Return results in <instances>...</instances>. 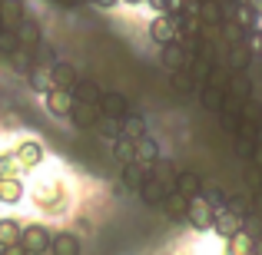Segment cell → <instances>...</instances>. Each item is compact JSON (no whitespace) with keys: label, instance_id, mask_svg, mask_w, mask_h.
Instances as JSON below:
<instances>
[{"label":"cell","instance_id":"obj_1","mask_svg":"<svg viewBox=\"0 0 262 255\" xmlns=\"http://www.w3.org/2000/svg\"><path fill=\"white\" fill-rule=\"evenodd\" d=\"M239 229H246V212H239L236 205H226V209L216 212V222H212V232L223 239H232Z\"/></svg>","mask_w":262,"mask_h":255},{"label":"cell","instance_id":"obj_2","mask_svg":"<svg viewBox=\"0 0 262 255\" xmlns=\"http://www.w3.org/2000/svg\"><path fill=\"white\" fill-rule=\"evenodd\" d=\"M186 222H189L196 232H206V229H212V222H216V209H212V205L206 202L203 196H196V199H189V212H186Z\"/></svg>","mask_w":262,"mask_h":255},{"label":"cell","instance_id":"obj_3","mask_svg":"<svg viewBox=\"0 0 262 255\" xmlns=\"http://www.w3.org/2000/svg\"><path fill=\"white\" fill-rule=\"evenodd\" d=\"M50 242H53V236L43 229V225H27L24 236H20V245H24L30 255H47L50 252Z\"/></svg>","mask_w":262,"mask_h":255},{"label":"cell","instance_id":"obj_4","mask_svg":"<svg viewBox=\"0 0 262 255\" xmlns=\"http://www.w3.org/2000/svg\"><path fill=\"white\" fill-rule=\"evenodd\" d=\"M149 37H153L156 47L176 43V17H173V13H160V17L149 24Z\"/></svg>","mask_w":262,"mask_h":255},{"label":"cell","instance_id":"obj_5","mask_svg":"<svg viewBox=\"0 0 262 255\" xmlns=\"http://www.w3.org/2000/svg\"><path fill=\"white\" fill-rule=\"evenodd\" d=\"M100 106L96 103H80V100H73V109H70V120H73V126L77 129H93L96 123H100Z\"/></svg>","mask_w":262,"mask_h":255},{"label":"cell","instance_id":"obj_6","mask_svg":"<svg viewBox=\"0 0 262 255\" xmlns=\"http://www.w3.org/2000/svg\"><path fill=\"white\" fill-rule=\"evenodd\" d=\"M96 106H100L103 116H113V120H126L129 116V100L123 93H103Z\"/></svg>","mask_w":262,"mask_h":255},{"label":"cell","instance_id":"obj_7","mask_svg":"<svg viewBox=\"0 0 262 255\" xmlns=\"http://www.w3.org/2000/svg\"><path fill=\"white\" fill-rule=\"evenodd\" d=\"M43 96H47V109H50L53 116H70V109H73V93L70 89L50 86Z\"/></svg>","mask_w":262,"mask_h":255},{"label":"cell","instance_id":"obj_8","mask_svg":"<svg viewBox=\"0 0 262 255\" xmlns=\"http://www.w3.org/2000/svg\"><path fill=\"white\" fill-rule=\"evenodd\" d=\"M13 33H17L20 47H27V50H33V47L43 43V30H40V24H37L33 17H24V20H20V27H17Z\"/></svg>","mask_w":262,"mask_h":255},{"label":"cell","instance_id":"obj_9","mask_svg":"<svg viewBox=\"0 0 262 255\" xmlns=\"http://www.w3.org/2000/svg\"><path fill=\"white\" fill-rule=\"evenodd\" d=\"M136 192H140V199L146 205H156V209H163V202H166V196H169V189L160 182V179H153V176H146V182H143Z\"/></svg>","mask_w":262,"mask_h":255},{"label":"cell","instance_id":"obj_10","mask_svg":"<svg viewBox=\"0 0 262 255\" xmlns=\"http://www.w3.org/2000/svg\"><path fill=\"white\" fill-rule=\"evenodd\" d=\"M203 179H199V172H192V169H179V176H176V192L179 196H186V199H196V196H203Z\"/></svg>","mask_w":262,"mask_h":255},{"label":"cell","instance_id":"obj_11","mask_svg":"<svg viewBox=\"0 0 262 255\" xmlns=\"http://www.w3.org/2000/svg\"><path fill=\"white\" fill-rule=\"evenodd\" d=\"M226 17H229V10H226L219 0H199V20H203L206 27H223Z\"/></svg>","mask_w":262,"mask_h":255},{"label":"cell","instance_id":"obj_12","mask_svg":"<svg viewBox=\"0 0 262 255\" xmlns=\"http://www.w3.org/2000/svg\"><path fill=\"white\" fill-rule=\"evenodd\" d=\"M196 77H192L189 66H183V70H169V89H173L176 96H189L192 89H196Z\"/></svg>","mask_w":262,"mask_h":255},{"label":"cell","instance_id":"obj_13","mask_svg":"<svg viewBox=\"0 0 262 255\" xmlns=\"http://www.w3.org/2000/svg\"><path fill=\"white\" fill-rule=\"evenodd\" d=\"M149 176H153V179H160V182L166 186L169 192H173V189H176V176H179V169H176L169 159H163V156H160L156 163H149Z\"/></svg>","mask_w":262,"mask_h":255},{"label":"cell","instance_id":"obj_14","mask_svg":"<svg viewBox=\"0 0 262 255\" xmlns=\"http://www.w3.org/2000/svg\"><path fill=\"white\" fill-rule=\"evenodd\" d=\"M70 93H73V100H80V103H100V96H103V89L96 80H86V77H80L77 83L70 86Z\"/></svg>","mask_w":262,"mask_h":255},{"label":"cell","instance_id":"obj_15","mask_svg":"<svg viewBox=\"0 0 262 255\" xmlns=\"http://www.w3.org/2000/svg\"><path fill=\"white\" fill-rule=\"evenodd\" d=\"M80 239L73 236V232H57L50 242V255H80Z\"/></svg>","mask_w":262,"mask_h":255},{"label":"cell","instance_id":"obj_16","mask_svg":"<svg viewBox=\"0 0 262 255\" xmlns=\"http://www.w3.org/2000/svg\"><path fill=\"white\" fill-rule=\"evenodd\" d=\"M163 212H166L169 222H179V219H186V212H189V199L179 196V192L173 189V192L166 196V202H163Z\"/></svg>","mask_w":262,"mask_h":255},{"label":"cell","instance_id":"obj_17","mask_svg":"<svg viewBox=\"0 0 262 255\" xmlns=\"http://www.w3.org/2000/svg\"><path fill=\"white\" fill-rule=\"evenodd\" d=\"M163 63H166L169 70H183V66L192 63V53H186L179 43H166L163 47Z\"/></svg>","mask_w":262,"mask_h":255},{"label":"cell","instance_id":"obj_18","mask_svg":"<svg viewBox=\"0 0 262 255\" xmlns=\"http://www.w3.org/2000/svg\"><path fill=\"white\" fill-rule=\"evenodd\" d=\"M0 17H4V27H7V30H17L20 20L27 17V13H24V4H20V0H0Z\"/></svg>","mask_w":262,"mask_h":255},{"label":"cell","instance_id":"obj_19","mask_svg":"<svg viewBox=\"0 0 262 255\" xmlns=\"http://www.w3.org/2000/svg\"><path fill=\"white\" fill-rule=\"evenodd\" d=\"M249 63H252V53H249V47L246 43H232L229 47V73H243V70H249Z\"/></svg>","mask_w":262,"mask_h":255},{"label":"cell","instance_id":"obj_20","mask_svg":"<svg viewBox=\"0 0 262 255\" xmlns=\"http://www.w3.org/2000/svg\"><path fill=\"white\" fill-rule=\"evenodd\" d=\"M146 176H149V166H143V163H126L123 172H120L123 186H129V189H140V186L146 182Z\"/></svg>","mask_w":262,"mask_h":255},{"label":"cell","instance_id":"obj_21","mask_svg":"<svg viewBox=\"0 0 262 255\" xmlns=\"http://www.w3.org/2000/svg\"><path fill=\"white\" fill-rule=\"evenodd\" d=\"M77 80H80V73L73 70L70 63H60V60H57V66L50 70V83H53V86H60V89H70L73 83H77Z\"/></svg>","mask_w":262,"mask_h":255},{"label":"cell","instance_id":"obj_22","mask_svg":"<svg viewBox=\"0 0 262 255\" xmlns=\"http://www.w3.org/2000/svg\"><path fill=\"white\" fill-rule=\"evenodd\" d=\"M156 159H160V143L146 133L143 140H136V163L149 166V163H156Z\"/></svg>","mask_w":262,"mask_h":255},{"label":"cell","instance_id":"obj_23","mask_svg":"<svg viewBox=\"0 0 262 255\" xmlns=\"http://www.w3.org/2000/svg\"><path fill=\"white\" fill-rule=\"evenodd\" d=\"M226 242H229V252H226V255H252V252H256V239H252L246 229H239L236 236L226 239Z\"/></svg>","mask_w":262,"mask_h":255},{"label":"cell","instance_id":"obj_24","mask_svg":"<svg viewBox=\"0 0 262 255\" xmlns=\"http://www.w3.org/2000/svg\"><path fill=\"white\" fill-rule=\"evenodd\" d=\"M17 159H20V166L24 169H33L40 159H43V146L40 143H20V149H17Z\"/></svg>","mask_w":262,"mask_h":255},{"label":"cell","instance_id":"obj_25","mask_svg":"<svg viewBox=\"0 0 262 255\" xmlns=\"http://www.w3.org/2000/svg\"><path fill=\"white\" fill-rule=\"evenodd\" d=\"M93 129H96V133H100L103 140L110 143V146H113V143L123 136V120H113V116H100V123H96Z\"/></svg>","mask_w":262,"mask_h":255},{"label":"cell","instance_id":"obj_26","mask_svg":"<svg viewBox=\"0 0 262 255\" xmlns=\"http://www.w3.org/2000/svg\"><path fill=\"white\" fill-rule=\"evenodd\" d=\"M229 17L236 20V24L243 27L246 33H249V30H256V10H252V7L246 4V0H239V4L232 7V10H229Z\"/></svg>","mask_w":262,"mask_h":255},{"label":"cell","instance_id":"obj_27","mask_svg":"<svg viewBox=\"0 0 262 255\" xmlns=\"http://www.w3.org/2000/svg\"><path fill=\"white\" fill-rule=\"evenodd\" d=\"M113 159L120 163V166H126V163H136V140H126V136H120V140L113 143Z\"/></svg>","mask_w":262,"mask_h":255},{"label":"cell","instance_id":"obj_28","mask_svg":"<svg viewBox=\"0 0 262 255\" xmlns=\"http://www.w3.org/2000/svg\"><path fill=\"white\" fill-rule=\"evenodd\" d=\"M226 93H232L236 100H249L252 96V80H249V73H232V80H229V89Z\"/></svg>","mask_w":262,"mask_h":255},{"label":"cell","instance_id":"obj_29","mask_svg":"<svg viewBox=\"0 0 262 255\" xmlns=\"http://www.w3.org/2000/svg\"><path fill=\"white\" fill-rule=\"evenodd\" d=\"M196 89H199V103H203L206 109H219V106H223V100H226L223 89H216L212 83H199Z\"/></svg>","mask_w":262,"mask_h":255},{"label":"cell","instance_id":"obj_30","mask_svg":"<svg viewBox=\"0 0 262 255\" xmlns=\"http://www.w3.org/2000/svg\"><path fill=\"white\" fill-rule=\"evenodd\" d=\"M20 236H24V229H20L17 219H0V249L4 245H17Z\"/></svg>","mask_w":262,"mask_h":255},{"label":"cell","instance_id":"obj_31","mask_svg":"<svg viewBox=\"0 0 262 255\" xmlns=\"http://www.w3.org/2000/svg\"><path fill=\"white\" fill-rule=\"evenodd\" d=\"M24 199V186H20V179H0V202H20Z\"/></svg>","mask_w":262,"mask_h":255},{"label":"cell","instance_id":"obj_32","mask_svg":"<svg viewBox=\"0 0 262 255\" xmlns=\"http://www.w3.org/2000/svg\"><path fill=\"white\" fill-rule=\"evenodd\" d=\"M123 136H126V140H143V136H146V120L129 113L126 120H123Z\"/></svg>","mask_w":262,"mask_h":255},{"label":"cell","instance_id":"obj_33","mask_svg":"<svg viewBox=\"0 0 262 255\" xmlns=\"http://www.w3.org/2000/svg\"><path fill=\"white\" fill-rule=\"evenodd\" d=\"M239 113H243L246 123H259L262 126V103L256 96H249V100H243V106H239Z\"/></svg>","mask_w":262,"mask_h":255},{"label":"cell","instance_id":"obj_34","mask_svg":"<svg viewBox=\"0 0 262 255\" xmlns=\"http://www.w3.org/2000/svg\"><path fill=\"white\" fill-rule=\"evenodd\" d=\"M33 63L43 66V70H53V66H57V53L47 43H40V47H33Z\"/></svg>","mask_w":262,"mask_h":255},{"label":"cell","instance_id":"obj_35","mask_svg":"<svg viewBox=\"0 0 262 255\" xmlns=\"http://www.w3.org/2000/svg\"><path fill=\"white\" fill-rule=\"evenodd\" d=\"M20 169H24V166H20L17 153H4V156H0V179H13Z\"/></svg>","mask_w":262,"mask_h":255},{"label":"cell","instance_id":"obj_36","mask_svg":"<svg viewBox=\"0 0 262 255\" xmlns=\"http://www.w3.org/2000/svg\"><path fill=\"white\" fill-rule=\"evenodd\" d=\"M203 199H206V202H209L216 212L229 205V202H226V192H223V189H216V186H212V189H203Z\"/></svg>","mask_w":262,"mask_h":255},{"label":"cell","instance_id":"obj_37","mask_svg":"<svg viewBox=\"0 0 262 255\" xmlns=\"http://www.w3.org/2000/svg\"><path fill=\"white\" fill-rule=\"evenodd\" d=\"M243 43L249 47V53H252V57H262V30H249Z\"/></svg>","mask_w":262,"mask_h":255},{"label":"cell","instance_id":"obj_38","mask_svg":"<svg viewBox=\"0 0 262 255\" xmlns=\"http://www.w3.org/2000/svg\"><path fill=\"white\" fill-rule=\"evenodd\" d=\"M0 255H30V252H27L24 245L17 242V245H4V249H0Z\"/></svg>","mask_w":262,"mask_h":255},{"label":"cell","instance_id":"obj_39","mask_svg":"<svg viewBox=\"0 0 262 255\" xmlns=\"http://www.w3.org/2000/svg\"><path fill=\"white\" fill-rule=\"evenodd\" d=\"M256 166H262V143H256V149H252V156H249Z\"/></svg>","mask_w":262,"mask_h":255},{"label":"cell","instance_id":"obj_40","mask_svg":"<svg viewBox=\"0 0 262 255\" xmlns=\"http://www.w3.org/2000/svg\"><path fill=\"white\" fill-rule=\"evenodd\" d=\"M53 4H60V7H67V10H73V7H80L83 0H53Z\"/></svg>","mask_w":262,"mask_h":255},{"label":"cell","instance_id":"obj_41","mask_svg":"<svg viewBox=\"0 0 262 255\" xmlns=\"http://www.w3.org/2000/svg\"><path fill=\"white\" fill-rule=\"evenodd\" d=\"M246 4H249L252 10H256V17H259V13H262V0H246Z\"/></svg>","mask_w":262,"mask_h":255},{"label":"cell","instance_id":"obj_42","mask_svg":"<svg viewBox=\"0 0 262 255\" xmlns=\"http://www.w3.org/2000/svg\"><path fill=\"white\" fill-rule=\"evenodd\" d=\"M219 4H223V7H226V10H232V7H236V4H239V0H219Z\"/></svg>","mask_w":262,"mask_h":255},{"label":"cell","instance_id":"obj_43","mask_svg":"<svg viewBox=\"0 0 262 255\" xmlns=\"http://www.w3.org/2000/svg\"><path fill=\"white\" fill-rule=\"evenodd\" d=\"M126 4H143V0H126Z\"/></svg>","mask_w":262,"mask_h":255},{"label":"cell","instance_id":"obj_44","mask_svg":"<svg viewBox=\"0 0 262 255\" xmlns=\"http://www.w3.org/2000/svg\"><path fill=\"white\" fill-rule=\"evenodd\" d=\"M259 143H262V126H259Z\"/></svg>","mask_w":262,"mask_h":255},{"label":"cell","instance_id":"obj_45","mask_svg":"<svg viewBox=\"0 0 262 255\" xmlns=\"http://www.w3.org/2000/svg\"><path fill=\"white\" fill-rule=\"evenodd\" d=\"M90 4H96V0H90Z\"/></svg>","mask_w":262,"mask_h":255},{"label":"cell","instance_id":"obj_46","mask_svg":"<svg viewBox=\"0 0 262 255\" xmlns=\"http://www.w3.org/2000/svg\"><path fill=\"white\" fill-rule=\"evenodd\" d=\"M259 70H262V63H259Z\"/></svg>","mask_w":262,"mask_h":255},{"label":"cell","instance_id":"obj_47","mask_svg":"<svg viewBox=\"0 0 262 255\" xmlns=\"http://www.w3.org/2000/svg\"><path fill=\"white\" fill-rule=\"evenodd\" d=\"M252 255H256V252H252Z\"/></svg>","mask_w":262,"mask_h":255}]
</instances>
